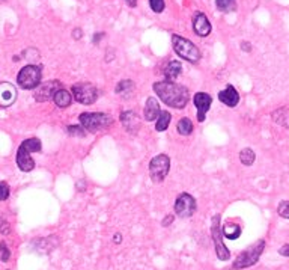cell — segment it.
I'll return each mask as SVG.
<instances>
[{
	"label": "cell",
	"mask_w": 289,
	"mask_h": 270,
	"mask_svg": "<svg viewBox=\"0 0 289 270\" xmlns=\"http://www.w3.org/2000/svg\"><path fill=\"white\" fill-rule=\"evenodd\" d=\"M9 258H11V251L8 249L5 242H0V260L6 263V261H9Z\"/></svg>",
	"instance_id": "29"
},
{
	"label": "cell",
	"mask_w": 289,
	"mask_h": 270,
	"mask_svg": "<svg viewBox=\"0 0 289 270\" xmlns=\"http://www.w3.org/2000/svg\"><path fill=\"white\" fill-rule=\"evenodd\" d=\"M181 73H182V64L178 60L169 62L168 67L164 68V76H166V80H169V81H175Z\"/></svg>",
	"instance_id": "18"
},
{
	"label": "cell",
	"mask_w": 289,
	"mask_h": 270,
	"mask_svg": "<svg viewBox=\"0 0 289 270\" xmlns=\"http://www.w3.org/2000/svg\"><path fill=\"white\" fill-rule=\"evenodd\" d=\"M41 140L38 137H30L22 142L17 151V166L23 172H30L35 168V162L32 159V153L41 151Z\"/></svg>",
	"instance_id": "2"
},
{
	"label": "cell",
	"mask_w": 289,
	"mask_h": 270,
	"mask_svg": "<svg viewBox=\"0 0 289 270\" xmlns=\"http://www.w3.org/2000/svg\"><path fill=\"white\" fill-rule=\"evenodd\" d=\"M120 122L123 129H125L130 135H137L140 129V119L136 112L133 110H123L120 113Z\"/></svg>",
	"instance_id": "14"
},
{
	"label": "cell",
	"mask_w": 289,
	"mask_h": 270,
	"mask_svg": "<svg viewBox=\"0 0 289 270\" xmlns=\"http://www.w3.org/2000/svg\"><path fill=\"white\" fill-rule=\"evenodd\" d=\"M62 89V83L59 80H50V81H46L43 83V85H39L35 92H33V97L36 101L39 103H44V101H48V100H53L54 94Z\"/></svg>",
	"instance_id": "11"
},
{
	"label": "cell",
	"mask_w": 289,
	"mask_h": 270,
	"mask_svg": "<svg viewBox=\"0 0 289 270\" xmlns=\"http://www.w3.org/2000/svg\"><path fill=\"white\" fill-rule=\"evenodd\" d=\"M23 56H24L29 62H35V60L39 57V53H38L35 49H27V50L23 53Z\"/></svg>",
	"instance_id": "31"
},
{
	"label": "cell",
	"mask_w": 289,
	"mask_h": 270,
	"mask_svg": "<svg viewBox=\"0 0 289 270\" xmlns=\"http://www.w3.org/2000/svg\"><path fill=\"white\" fill-rule=\"evenodd\" d=\"M277 213L279 216H282L283 219L289 220V201H282L277 207Z\"/></svg>",
	"instance_id": "28"
},
{
	"label": "cell",
	"mask_w": 289,
	"mask_h": 270,
	"mask_svg": "<svg viewBox=\"0 0 289 270\" xmlns=\"http://www.w3.org/2000/svg\"><path fill=\"white\" fill-rule=\"evenodd\" d=\"M193 103H194V106L197 109V121L203 122L205 118H206V113L210 112V108L213 105L211 95L206 94V92H196L193 95Z\"/></svg>",
	"instance_id": "12"
},
{
	"label": "cell",
	"mask_w": 289,
	"mask_h": 270,
	"mask_svg": "<svg viewBox=\"0 0 289 270\" xmlns=\"http://www.w3.org/2000/svg\"><path fill=\"white\" fill-rule=\"evenodd\" d=\"M67 132L71 135V136H80V137H83V136H86V130L83 129V126H68V129H67Z\"/></svg>",
	"instance_id": "27"
},
{
	"label": "cell",
	"mask_w": 289,
	"mask_h": 270,
	"mask_svg": "<svg viewBox=\"0 0 289 270\" xmlns=\"http://www.w3.org/2000/svg\"><path fill=\"white\" fill-rule=\"evenodd\" d=\"M172 222H173V215H169V216L164 217V220H163V226H168V225H170Z\"/></svg>",
	"instance_id": "37"
},
{
	"label": "cell",
	"mask_w": 289,
	"mask_h": 270,
	"mask_svg": "<svg viewBox=\"0 0 289 270\" xmlns=\"http://www.w3.org/2000/svg\"><path fill=\"white\" fill-rule=\"evenodd\" d=\"M279 254L283 257H289V244H285L279 249Z\"/></svg>",
	"instance_id": "32"
},
{
	"label": "cell",
	"mask_w": 289,
	"mask_h": 270,
	"mask_svg": "<svg viewBox=\"0 0 289 270\" xmlns=\"http://www.w3.org/2000/svg\"><path fill=\"white\" fill-rule=\"evenodd\" d=\"M170 119H172V115L168 112V110H161L160 112V116L157 119V124H155V130L157 132H164L168 130L169 126H170Z\"/></svg>",
	"instance_id": "21"
},
{
	"label": "cell",
	"mask_w": 289,
	"mask_h": 270,
	"mask_svg": "<svg viewBox=\"0 0 289 270\" xmlns=\"http://www.w3.org/2000/svg\"><path fill=\"white\" fill-rule=\"evenodd\" d=\"M220 215H216L213 217V223H211V234H213V240H214V247H216V254L217 258L221 261L229 260L231 257V251L224 246L223 243V234H221V228H220Z\"/></svg>",
	"instance_id": "9"
},
{
	"label": "cell",
	"mask_w": 289,
	"mask_h": 270,
	"mask_svg": "<svg viewBox=\"0 0 289 270\" xmlns=\"http://www.w3.org/2000/svg\"><path fill=\"white\" fill-rule=\"evenodd\" d=\"M2 2H6V0H2Z\"/></svg>",
	"instance_id": "40"
},
{
	"label": "cell",
	"mask_w": 289,
	"mask_h": 270,
	"mask_svg": "<svg viewBox=\"0 0 289 270\" xmlns=\"http://www.w3.org/2000/svg\"><path fill=\"white\" fill-rule=\"evenodd\" d=\"M216 8L223 14L234 12L237 9V0H216Z\"/></svg>",
	"instance_id": "23"
},
{
	"label": "cell",
	"mask_w": 289,
	"mask_h": 270,
	"mask_svg": "<svg viewBox=\"0 0 289 270\" xmlns=\"http://www.w3.org/2000/svg\"><path fill=\"white\" fill-rule=\"evenodd\" d=\"M120 240H122V236H120V234H116V236L113 237V242H115V243H119Z\"/></svg>",
	"instance_id": "39"
},
{
	"label": "cell",
	"mask_w": 289,
	"mask_h": 270,
	"mask_svg": "<svg viewBox=\"0 0 289 270\" xmlns=\"http://www.w3.org/2000/svg\"><path fill=\"white\" fill-rule=\"evenodd\" d=\"M175 213L181 219H187L196 213V199L190 193H181L175 202Z\"/></svg>",
	"instance_id": "10"
},
{
	"label": "cell",
	"mask_w": 289,
	"mask_h": 270,
	"mask_svg": "<svg viewBox=\"0 0 289 270\" xmlns=\"http://www.w3.org/2000/svg\"><path fill=\"white\" fill-rule=\"evenodd\" d=\"M41 79H43L41 67L30 64L20 70L17 76V83H18V86H22L23 89H36L41 85Z\"/></svg>",
	"instance_id": "6"
},
{
	"label": "cell",
	"mask_w": 289,
	"mask_h": 270,
	"mask_svg": "<svg viewBox=\"0 0 289 270\" xmlns=\"http://www.w3.org/2000/svg\"><path fill=\"white\" fill-rule=\"evenodd\" d=\"M71 91H72V97L80 105L91 106L98 100V89L92 83H75L71 88Z\"/></svg>",
	"instance_id": "7"
},
{
	"label": "cell",
	"mask_w": 289,
	"mask_h": 270,
	"mask_svg": "<svg viewBox=\"0 0 289 270\" xmlns=\"http://www.w3.org/2000/svg\"><path fill=\"white\" fill-rule=\"evenodd\" d=\"M149 6L152 9V12L155 14H161L166 8V3H164V0H149Z\"/></svg>",
	"instance_id": "26"
},
{
	"label": "cell",
	"mask_w": 289,
	"mask_h": 270,
	"mask_svg": "<svg viewBox=\"0 0 289 270\" xmlns=\"http://www.w3.org/2000/svg\"><path fill=\"white\" fill-rule=\"evenodd\" d=\"M240 160L244 166H252L256 160V154L252 148H244L240 151Z\"/></svg>",
	"instance_id": "24"
},
{
	"label": "cell",
	"mask_w": 289,
	"mask_h": 270,
	"mask_svg": "<svg viewBox=\"0 0 289 270\" xmlns=\"http://www.w3.org/2000/svg\"><path fill=\"white\" fill-rule=\"evenodd\" d=\"M221 234H223V237L229 239V240H237L241 236V226L235 222H228V223H224Z\"/></svg>",
	"instance_id": "20"
},
{
	"label": "cell",
	"mask_w": 289,
	"mask_h": 270,
	"mask_svg": "<svg viewBox=\"0 0 289 270\" xmlns=\"http://www.w3.org/2000/svg\"><path fill=\"white\" fill-rule=\"evenodd\" d=\"M218 100L228 108H235L240 103V94L232 85H228L223 91L218 92Z\"/></svg>",
	"instance_id": "16"
},
{
	"label": "cell",
	"mask_w": 289,
	"mask_h": 270,
	"mask_svg": "<svg viewBox=\"0 0 289 270\" xmlns=\"http://www.w3.org/2000/svg\"><path fill=\"white\" fill-rule=\"evenodd\" d=\"M265 249V240H259L256 242L255 244L249 246L245 249V251H242L237 260L234 261V269L235 270H241V269H247V267H252L253 264H256L264 252Z\"/></svg>",
	"instance_id": "5"
},
{
	"label": "cell",
	"mask_w": 289,
	"mask_h": 270,
	"mask_svg": "<svg viewBox=\"0 0 289 270\" xmlns=\"http://www.w3.org/2000/svg\"><path fill=\"white\" fill-rule=\"evenodd\" d=\"M81 36H83V30H81L80 27H77V29L72 30V38L74 39H80Z\"/></svg>",
	"instance_id": "33"
},
{
	"label": "cell",
	"mask_w": 289,
	"mask_h": 270,
	"mask_svg": "<svg viewBox=\"0 0 289 270\" xmlns=\"http://www.w3.org/2000/svg\"><path fill=\"white\" fill-rule=\"evenodd\" d=\"M0 233L2 234H9V225L8 223H0Z\"/></svg>",
	"instance_id": "34"
},
{
	"label": "cell",
	"mask_w": 289,
	"mask_h": 270,
	"mask_svg": "<svg viewBox=\"0 0 289 270\" xmlns=\"http://www.w3.org/2000/svg\"><path fill=\"white\" fill-rule=\"evenodd\" d=\"M170 171V159L166 154L155 156L149 163V175L154 183H161Z\"/></svg>",
	"instance_id": "8"
},
{
	"label": "cell",
	"mask_w": 289,
	"mask_h": 270,
	"mask_svg": "<svg viewBox=\"0 0 289 270\" xmlns=\"http://www.w3.org/2000/svg\"><path fill=\"white\" fill-rule=\"evenodd\" d=\"M125 2H127V5L131 6V8H136V6H137V0H125Z\"/></svg>",
	"instance_id": "38"
},
{
	"label": "cell",
	"mask_w": 289,
	"mask_h": 270,
	"mask_svg": "<svg viewBox=\"0 0 289 270\" xmlns=\"http://www.w3.org/2000/svg\"><path fill=\"white\" fill-rule=\"evenodd\" d=\"M133 89H134V83H133L131 80H122V81L118 83V86H116V94L128 95Z\"/></svg>",
	"instance_id": "25"
},
{
	"label": "cell",
	"mask_w": 289,
	"mask_h": 270,
	"mask_svg": "<svg viewBox=\"0 0 289 270\" xmlns=\"http://www.w3.org/2000/svg\"><path fill=\"white\" fill-rule=\"evenodd\" d=\"M17 100V89L8 81L0 83V108H9Z\"/></svg>",
	"instance_id": "13"
},
{
	"label": "cell",
	"mask_w": 289,
	"mask_h": 270,
	"mask_svg": "<svg viewBox=\"0 0 289 270\" xmlns=\"http://www.w3.org/2000/svg\"><path fill=\"white\" fill-rule=\"evenodd\" d=\"M241 49H242L244 52L249 53V52L252 50V44H250V43H247V41H242V43H241Z\"/></svg>",
	"instance_id": "35"
},
{
	"label": "cell",
	"mask_w": 289,
	"mask_h": 270,
	"mask_svg": "<svg viewBox=\"0 0 289 270\" xmlns=\"http://www.w3.org/2000/svg\"><path fill=\"white\" fill-rule=\"evenodd\" d=\"M193 122L190 118H181L176 124V130L182 136H190L193 133Z\"/></svg>",
	"instance_id": "22"
},
{
	"label": "cell",
	"mask_w": 289,
	"mask_h": 270,
	"mask_svg": "<svg viewBox=\"0 0 289 270\" xmlns=\"http://www.w3.org/2000/svg\"><path fill=\"white\" fill-rule=\"evenodd\" d=\"M160 112H161V109H160V105H158L157 98L148 97L146 105H144V119L149 121V122L155 121L160 116Z\"/></svg>",
	"instance_id": "17"
},
{
	"label": "cell",
	"mask_w": 289,
	"mask_h": 270,
	"mask_svg": "<svg viewBox=\"0 0 289 270\" xmlns=\"http://www.w3.org/2000/svg\"><path fill=\"white\" fill-rule=\"evenodd\" d=\"M54 103H56V106L60 108V109H65V108H70L71 106V103H72V95L65 91V89H59L54 97H53Z\"/></svg>",
	"instance_id": "19"
},
{
	"label": "cell",
	"mask_w": 289,
	"mask_h": 270,
	"mask_svg": "<svg viewBox=\"0 0 289 270\" xmlns=\"http://www.w3.org/2000/svg\"><path fill=\"white\" fill-rule=\"evenodd\" d=\"M80 124L83 126V129L86 132L95 133L99 130H104L107 127L112 126L113 118L109 113H102V112H86V113H81L78 116Z\"/></svg>",
	"instance_id": "4"
},
{
	"label": "cell",
	"mask_w": 289,
	"mask_h": 270,
	"mask_svg": "<svg viewBox=\"0 0 289 270\" xmlns=\"http://www.w3.org/2000/svg\"><path fill=\"white\" fill-rule=\"evenodd\" d=\"M193 29L199 36H208L211 33V23L203 12H194L193 15Z\"/></svg>",
	"instance_id": "15"
},
{
	"label": "cell",
	"mask_w": 289,
	"mask_h": 270,
	"mask_svg": "<svg viewBox=\"0 0 289 270\" xmlns=\"http://www.w3.org/2000/svg\"><path fill=\"white\" fill-rule=\"evenodd\" d=\"M9 193H11V189L8 183L0 181V201H6L9 198Z\"/></svg>",
	"instance_id": "30"
},
{
	"label": "cell",
	"mask_w": 289,
	"mask_h": 270,
	"mask_svg": "<svg viewBox=\"0 0 289 270\" xmlns=\"http://www.w3.org/2000/svg\"><path fill=\"white\" fill-rule=\"evenodd\" d=\"M152 89L164 105L173 109H184L190 100L189 89L182 85H178L175 81H169V80L155 81L152 85Z\"/></svg>",
	"instance_id": "1"
},
{
	"label": "cell",
	"mask_w": 289,
	"mask_h": 270,
	"mask_svg": "<svg viewBox=\"0 0 289 270\" xmlns=\"http://www.w3.org/2000/svg\"><path fill=\"white\" fill-rule=\"evenodd\" d=\"M104 35H106L104 32H101V33H95V35H94V39H92V43H94V44H98L99 41H101V38L104 36Z\"/></svg>",
	"instance_id": "36"
},
{
	"label": "cell",
	"mask_w": 289,
	"mask_h": 270,
	"mask_svg": "<svg viewBox=\"0 0 289 270\" xmlns=\"http://www.w3.org/2000/svg\"><path fill=\"white\" fill-rule=\"evenodd\" d=\"M172 46H173L175 53L178 56H181V59L189 60V62H192V64H197L202 57L197 46L193 44L190 39L184 38L181 35H176V33L172 35Z\"/></svg>",
	"instance_id": "3"
}]
</instances>
